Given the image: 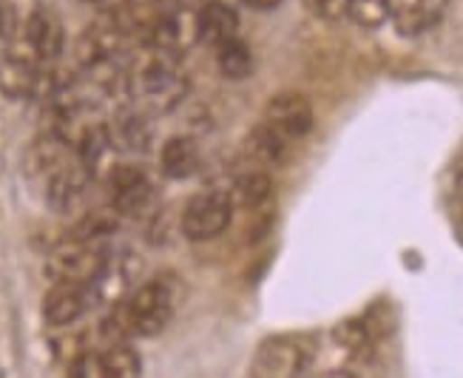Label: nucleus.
Listing matches in <instances>:
<instances>
[{
  "mask_svg": "<svg viewBox=\"0 0 463 378\" xmlns=\"http://www.w3.org/2000/svg\"><path fill=\"white\" fill-rule=\"evenodd\" d=\"M128 99L148 114L174 111L188 94V80L179 69V57L148 46L143 57H137L126 71Z\"/></svg>",
  "mask_w": 463,
  "mask_h": 378,
  "instance_id": "1",
  "label": "nucleus"
},
{
  "mask_svg": "<svg viewBox=\"0 0 463 378\" xmlns=\"http://www.w3.org/2000/svg\"><path fill=\"white\" fill-rule=\"evenodd\" d=\"M176 307L174 288L165 279H154V282L139 288L128 302H123L114 316L123 325L126 335H156L163 333L171 322Z\"/></svg>",
  "mask_w": 463,
  "mask_h": 378,
  "instance_id": "2",
  "label": "nucleus"
},
{
  "mask_svg": "<svg viewBox=\"0 0 463 378\" xmlns=\"http://www.w3.org/2000/svg\"><path fill=\"white\" fill-rule=\"evenodd\" d=\"M109 262L106 250L97 242H86V239L69 236L66 242L52 248L46 256V276L60 285H83L91 288L94 279L103 273Z\"/></svg>",
  "mask_w": 463,
  "mask_h": 378,
  "instance_id": "3",
  "label": "nucleus"
},
{
  "mask_svg": "<svg viewBox=\"0 0 463 378\" xmlns=\"http://www.w3.org/2000/svg\"><path fill=\"white\" fill-rule=\"evenodd\" d=\"M313 362V347L301 335H270L259 345L253 358V375H301Z\"/></svg>",
  "mask_w": 463,
  "mask_h": 378,
  "instance_id": "4",
  "label": "nucleus"
},
{
  "mask_svg": "<svg viewBox=\"0 0 463 378\" xmlns=\"http://www.w3.org/2000/svg\"><path fill=\"white\" fill-rule=\"evenodd\" d=\"M231 216L233 203L228 191H199L183 211V233L194 242H208L231 225Z\"/></svg>",
  "mask_w": 463,
  "mask_h": 378,
  "instance_id": "5",
  "label": "nucleus"
},
{
  "mask_svg": "<svg viewBox=\"0 0 463 378\" xmlns=\"http://www.w3.org/2000/svg\"><path fill=\"white\" fill-rule=\"evenodd\" d=\"M109 185L114 191L111 205L119 211V216H146L154 208L156 191L143 168L114 165L109 171Z\"/></svg>",
  "mask_w": 463,
  "mask_h": 378,
  "instance_id": "6",
  "label": "nucleus"
},
{
  "mask_svg": "<svg viewBox=\"0 0 463 378\" xmlns=\"http://www.w3.org/2000/svg\"><path fill=\"white\" fill-rule=\"evenodd\" d=\"M63 46H66V29H63V20H60L52 9L40 6V12L32 17V24L24 34L20 43H12L6 49H14V52H24L40 63L52 66L54 60L63 54Z\"/></svg>",
  "mask_w": 463,
  "mask_h": 378,
  "instance_id": "7",
  "label": "nucleus"
},
{
  "mask_svg": "<svg viewBox=\"0 0 463 378\" xmlns=\"http://www.w3.org/2000/svg\"><path fill=\"white\" fill-rule=\"evenodd\" d=\"M194 43H199V20H196V9H185V6H171L159 17V24L148 37V46L168 52L174 57H183Z\"/></svg>",
  "mask_w": 463,
  "mask_h": 378,
  "instance_id": "8",
  "label": "nucleus"
},
{
  "mask_svg": "<svg viewBox=\"0 0 463 378\" xmlns=\"http://www.w3.org/2000/svg\"><path fill=\"white\" fill-rule=\"evenodd\" d=\"M265 123L273 126L281 137L288 139H298L313 131V106L305 94L298 91H285V94H276L268 111H265Z\"/></svg>",
  "mask_w": 463,
  "mask_h": 378,
  "instance_id": "9",
  "label": "nucleus"
},
{
  "mask_svg": "<svg viewBox=\"0 0 463 378\" xmlns=\"http://www.w3.org/2000/svg\"><path fill=\"white\" fill-rule=\"evenodd\" d=\"M449 0H392V24L398 34L418 37L432 32L447 17Z\"/></svg>",
  "mask_w": 463,
  "mask_h": 378,
  "instance_id": "10",
  "label": "nucleus"
},
{
  "mask_svg": "<svg viewBox=\"0 0 463 378\" xmlns=\"http://www.w3.org/2000/svg\"><path fill=\"white\" fill-rule=\"evenodd\" d=\"M196 20H199V43L213 46V49L225 46L239 32L236 9H231L222 0H208L205 6H199Z\"/></svg>",
  "mask_w": 463,
  "mask_h": 378,
  "instance_id": "11",
  "label": "nucleus"
},
{
  "mask_svg": "<svg viewBox=\"0 0 463 378\" xmlns=\"http://www.w3.org/2000/svg\"><path fill=\"white\" fill-rule=\"evenodd\" d=\"M89 307V293L83 285H60L54 282V288L49 290V296L43 298V316L52 327H66L74 325L80 316Z\"/></svg>",
  "mask_w": 463,
  "mask_h": 378,
  "instance_id": "12",
  "label": "nucleus"
},
{
  "mask_svg": "<svg viewBox=\"0 0 463 378\" xmlns=\"http://www.w3.org/2000/svg\"><path fill=\"white\" fill-rule=\"evenodd\" d=\"M151 114L143 111V109H126L114 117V126L109 128L111 139L117 148H128V151H146L151 137H154V128H151Z\"/></svg>",
  "mask_w": 463,
  "mask_h": 378,
  "instance_id": "13",
  "label": "nucleus"
},
{
  "mask_svg": "<svg viewBox=\"0 0 463 378\" xmlns=\"http://www.w3.org/2000/svg\"><path fill=\"white\" fill-rule=\"evenodd\" d=\"M159 163H163V171L171 179H188L199 171V146L191 137H171L163 146V154H159Z\"/></svg>",
  "mask_w": 463,
  "mask_h": 378,
  "instance_id": "14",
  "label": "nucleus"
},
{
  "mask_svg": "<svg viewBox=\"0 0 463 378\" xmlns=\"http://www.w3.org/2000/svg\"><path fill=\"white\" fill-rule=\"evenodd\" d=\"M288 137H281L273 126L261 123L245 137V154L259 165H279L288 154Z\"/></svg>",
  "mask_w": 463,
  "mask_h": 378,
  "instance_id": "15",
  "label": "nucleus"
},
{
  "mask_svg": "<svg viewBox=\"0 0 463 378\" xmlns=\"http://www.w3.org/2000/svg\"><path fill=\"white\" fill-rule=\"evenodd\" d=\"M40 6V0H0V40L6 46L20 43Z\"/></svg>",
  "mask_w": 463,
  "mask_h": 378,
  "instance_id": "16",
  "label": "nucleus"
},
{
  "mask_svg": "<svg viewBox=\"0 0 463 378\" xmlns=\"http://www.w3.org/2000/svg\"><path fill=\"white\" fill-rule=\"evenodd\" d=\"M270 191H273L270 176H268L265 171H253V174L239 176L236 183L228 188V196H231L233 208L253 211V208H259V205H265V203H268Z\"/></svg>",
  "mask_w": 463,
  "mask_h": 378,
  "instance_id": "17",
  "label": "nucleus"
},
{
  "mask_svg": "<svg viewBox=\"0 0 463 378\" xmlns=\"http://www.w3.org/2000/svg\"><path fill=\"white\" fill-rule=\"evenodd\" d=\"M216 63H219V71H222L228 80H245L253 71V54L245 40L233 37L225 46L216 49Z\"/></svg>",
  "mask_w": 463,
  "mask_h": 378,
  "instance_id": "18",
  "label": "nucleus"
},
{
  "mask_svg": "<svg viewBox=\"0 0 463 378\" xmlns=\"http://www.w3.org/2000/svg\"><path fill=\"white\" fill-rule=\"evenodd\" d=\"M117 228H119V211L111 205V208H97V211H89V213L77 222V228H74V233H71V236L86 239V242H99V239L111 236Z\"/></svg>",
  "mask_w": 463,
  "mask_h": 378,
  "instance_id": "19",
  "label": "nucleus"
},
{
  "mask_svg": "<svg viewBox=\"0 0 463 378\" xmlns=\"http://www.w3.org/2000/svg\"><path fill=\"white\" fill-rule=\"evenodd\" d=\"M350 17L364 29H378L392 17V0H350Z\"/></svg>",
  "mask_w": 463,
  "mask_h": 378,
  "instance_id": "20",
  "label": "nucleus"
},
{
  "mask_svg": "<svg viewBox=\"0 0 463 378\" xmlns=\"http://www.w3.org/2000/svg\"><path fill=\"white\" fill-rule=\"evenodd\" d=\"M333 338H335V345H341L345 350H361L370 345L373 333L364 322V316H361V318H345V322H338L333 327Z\"/></svg>",
  "mask_w": 463,
  "mask_h": 378,
  "instance_id": "21",
  "label": "nucleus"
},
{
  "mask_svg": "<svg viewBox=\"0 0 463 378\" xmlns=\"http://www.w3.org/2000/svg\"><path fill=\"white\" fill-rule=\"evenodd\" d=\"M305 6L327 24H335L341 17H350V0H305Z\"/></svg>",
  "mask_w": 463,
  "mask_h": 378,
  "instance_id": "22",
  "label": "nucleus"
},
{
  "mask_svg": "<svg viewBox=\"0 0 463 378\" xmlns=\"http://www.w3.org/2000/svg\"><path fill=\"white\" fill-rule=\"evenodd\" d=\"M245 6H250V9H276L281 0H241Z\"/></svg>",
  "mask_w": 463,
  "mask_h": 378,
  "instance_id": "23",
  "label": "nucleus"
},
{
  "mask_svg": "<svg viewBox=\"0 0 463 378\" xmlns=\"http://www.w3.org/2000/svg\"><path fill=\"white\" fill-rule=\"evenodd\" d=\"M455 208L463 219V176H458V183H455Z\"/></svg>",
  "mask_w": 463,
  "mask_h": 378,
  "instance_id": "24",
  "label": "nucleus"
},
{
  "mask_svg": "<svg viewBox=\"0 0 463 378\" xmlns=\"http://www.w3.org/2000/svg\"><path fill=\"white\" fill-rule=\"evenodd\" d=\"M458 176H463V156H460V165H458Z\"/></svg>",
  "mask_w": 463,
  "mask_h": 378,
  "instance_id": "25",
  "label": "nucleus"
},
{
  "mask_svg": "<svg viewBox=\"0 0 463 378\" xmlns=\"http://www.w3.org/2000/svg\"><path fill=\"white\" fill-rule=\"evenodd\" d=\"M83 4H99V0H83Z\"/></svg>",
  "mask_w": 463,
  "mask_h": 378,
  "instance_id": "26",
  "label": "nucleus"
},
{
  "mask_svg": "<svg viewBox=\"0 0 463 378\" xmlns=\"http://www.w3.org/2000/svg\"><path fill=\"white\" fill-rule=\"evenodd\" d=\"M0 165H4V159H0Z\"/></svg>",
  "mask_w": 463,
  "mask_h": 378,
  "instance_id": "27",
  "label": "nucleus"
}]
</instances>
